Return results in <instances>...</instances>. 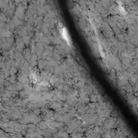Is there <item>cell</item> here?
I'll return each mask as SVG.
<instances>
[{
	"instance_id": "6da1fadb",
	"label": "cell",
	"mask_w": 138,
	"mask_h": 138,
	"mask_svg": "<svg viewBox=\"0 0 138 138\" xmlns=\"http://www.w3.org/2000/svg\"><path fill=\"white\" fill-rule=\"evenodd\" d=\"M62 35L65 40L68 43V44H69L70 43V39H69V36L65 28H63L62 29Z\"/></svg>"
}]
</instances>
